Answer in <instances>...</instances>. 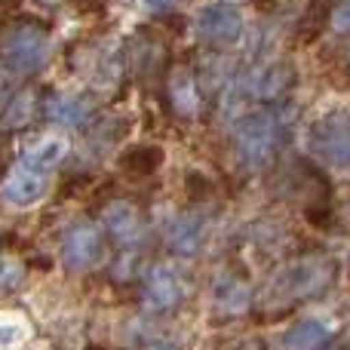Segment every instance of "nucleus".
I'll return each instance as SVG.
<instances>
[{
    "mask_svg": "<svg viewBox=\"0 0 350 350\" xmlns=\"http://www.w3.org/2000/svg\"><path fill=\"white\" fill-rule=\"evenodd\" d=\"M347 265H350V258H347Z\"/></svg>",
    "mask_w": 350,
    "mask_h": 350,
    "instance_id": "obj_23",
    "label": "nucleus"
},
{
    "mask_svg": "<svg viewBox=\"0 0 350 350\" xmlns=\"http://www.w3.org/2000/svg\"><path fill=\"white\" fill-rule=\"evenodd\" d=\"M335 338V329L326 326L323 320H298L295 326L286 329L283 335V350H326Z\"/></svg>",
    "mask_w": 350,
    "mask_h": 350,
    "instance_id": "obj_13",
    "label": "nucleus"
},
{
    "mask_svg": "<svg viewBox=\"0 0 350 350\" xmlns=\"http://www.w3.org/2000/svg\"><path fill=\"white\" fill-rule=\"evenodd\" d=\"M105 224H108L111 237L117 240V246L123 249H135L145 240V224H142V215L133 203L126 200H117L105 209Z\"/></svg>",
    "mask_w": 350,
    "mask_h": 350,
    "instance_id": "obj_10",
    "label": "nucleus"
},
{
    "mask_svg": "<svg viewBox=\"0 0 350 350\" xmlns=\"http://www.w3.org/2000/svg\"><path fill=\"white\" fill-rule=\"evenodd\" d=\"M295 71L286 62H267V65L255 68V74L249 77V92L255 102H277L283 92H289Z\"/></svg>",
    "mask_w": 350,
    "mask_h": 350,
    "instance_id": "obj_12",
    "label": "nucleus"
},
{
    "mask_svg": "<svg viewBox=\"0 0 350 350\" xmlns=\"http://www.w3.org/2000/svg\"><path fill=\"white\" fill-rule=\"evenodd\" d=\"M308 151L320 166L350 175V108H329L310 123Z\"/></svg>",
    "mask_w": 350,
    "mask_h": 350,
    "instance_id": "obj_4",
    "label": "nucleus"
},
{
    "mask_svg": "<svg viewBox=\"0 0 350 350\" xmlns=\"http://www.w3.org/2000/svg\"><path fill=\"white\" fill-rule=\"evenodd\" d=\"M68 157V145L62 139H43L31 145L22 157L16 160L12 172L3 181V200L16 209H28V206L40 203L49 191L53 172Z\"/></svg>",
    "mask_w": 350,
    "mask_h": 350,
    "instance_id": "obj_2",
    "label": "nucleus"
},
{
    "mask_svg": "<svg viewBox=\"0 0 350 350\" xmlns=\"http://www.w3.org/2000/svg\"><path fill=\"white\" fill-rule=\"evenodd\" d=\"M151 10H157V12H163V10H172L175 3H181V0H145Z\"/></svg>",
    "mask_w": 350,
    "mask_h": 350,
    "instance_id": "obj_21",
    "label": "nucleus"
},
{
    "mask_svg": "<svg viewBox=\"0 0 350 350\" xmlns=\"http://www.w3.org/2000/svg\"><path fill=\"white\" fill-rule=\"evenodd\" d=\"M166 92H170V105L178 117H197L200 111V92L197 80L187 68H175L166 80Z\"/></svg>",
    "mask_w": 350,
    "mask_h": 350,
    "instance_id": "obj_14",
    "label": "nucleus"
},
{
    "mask_svg": "<svg viewBox=\"0 0 350 350\" xmlns=\"http://www.w3.org/2000/svg\"><path fill=\"white\" fill-rule=\"evenodd\" d=\"M151 350H181L178 345H172V341H157V345H154Z\"/></svg>",
    "mask_w": 350,
    "mask_h": 350,
    "instance_id": "obj_22",
    "label": "nucleus"
},
{
    "mask_svg": "<svg viewBox=\"0 0 350 350\" xmlns=\"http://www.w3.org/2000/svg\"><path fill=\"white\" fill-rule=\"evenodd\" d=\"M3 65L10 74H18V77H31L37 74L49 59V34L43 25L37 22H16L3 37Z\"/></svg>",
    "mask_w": 350,
    "mask_h": 350,
    "instance_id": "obj_5",
    "label": "nucleus"
},
{
    "mask_svg": "<svg viewBox=\"0 0 350 350\" xmlns=\"http://www.w3.org/2000/svg\"><path fill=\"white\" fill-rule=\"evenodd\" d=\"M28 320L18 314H0V350H18L28 341Z\"/></svg>",
    "mask_w": 350,
    "mask_h": 350,
    "instance_id": "obj_17",
    "label": "nucleus"
},
{
    "mask_svg": "<svg viewBox=\"0 0 350 350\" xmlns=\"http://www.w3.org/2000/svg\"><path fill=\"white\" fill-rule=\"evenodd\" d=\"M280 145H283V117L277 108L252 111L240 117L234 126V151L237 163L246 172H258L273 163Z\"/></svg>",
    "mask_w": 350,
    "mask_h": 350,
    "instance_id": "obj_3",
    "label": "nucleus"
},
{
    "mask_svg": "<svg viewBox=\"0 0 350 350\" xmlns=\"http://www.w3.org/2000/svg\"><path fill=\"white\" fill-rule=\"evenodd\" d=\"M92 105L90 96H77V92H55L43 102V114L49 117L53 123H62L68 129H80L83 123L92 120Z\"/></svg>",
    "mask_w": 350,
    "mask_h": 350,
    "instance_id": "obj_11",
    "label": "nucleus"
},
{
    "mask_svg": "<svg viewBox=\"0 0 350 350\" xmlns=\"http://www.w3.org/2000/svg\"><path fill=\"white\" fill-rule=\"evenodd\" d=\"M163 157H166L163 148L157 145H133L120 157V170L133 175V178H148V175H154L163 166Z\"/></svg>",
    "mask_w": 350,
    "mask_h": 350,
    "instance_id": "obj_16",
    "label": "nucleus"
},
{
    "mask_svg": "<svg viewBox=\"0 0 350 350\" xmlns=\"http://www.w3.org/2000/svg\"><path fill=\"white\" fill-rule=\"evenodd\" d=\"M25 280V265L12 255H0V295L16 292L18 283Z\"/></svg>",
    "mask_w": 350,
    "mask_h": 350,
    "instance_id": "obj_18",
    "label": "nucleus"
},
{
    "mask_svg": "<svg viewBox=\"0 0 350 350\" xmlns=\"http://www.w3.org/2000/svg\"><path fill=\"white\" fill-rule=\"evenodd\" d=\"M193 28H197L200 40L212 43V46H230V43H237L243 37V12L240 6L224 3V0L206 3L197 12Z\"/></svg>",
    "mask_w": 350,
    "mask_h": 350,
    "instance_id": "obj_6",
    "label": "nucleus"
},
{
    "mask_svg": "<svg viewBox=\"0 0 350 350\" xmlns=\"http://www.w3.org/2000/svg\"><path fill=\"white\" fill-rule=\"evenodd\" d=\"M62 258H65L68 271H96L105 261V240L98 234V228H92L86 221L74 224L65 234V243H62Z\"/></svg>",
    "mask_w": 350,
    "mask_h": 350,
    "instance_id": "obj_7",
    "label": "nucleus"
},
{
    "mask_svg": "<svg viewBox=\"0 0 350 350\" xmlns=\"http://www.w3.org/2000/svg\"><path fill=\"white\" fill-rule=\"evenodd\" d=\"M329 22L338 34H350V0H335L332 12H329Z\"/></svg>",
    "mask_w": 350,
    "mask_h": 350,
    "instance_id": "obj_20",
    "label": "nucleus"
},
{
    "mask_svg": "<svg viewBox=\"0 0 350 350\" xmlns=\"http://www.w3.org/2000/svg\"><path fill=\"white\" fill-rule=\"evenodd\" d=\"M170 243L178 255H197L206 243V218H200L197 212H187L181 215L178 221L172 224V234H170Z\"/></svg>",
    "mask_w": 350,
    "mask_h": 350,
    "instance_id": "obj_15",
    "label": "nucleus"
},
{
    "mask_svg": "<svg viewBox=\"0 0 350 350\" xmlns=\"http://www.w3.org/2000/svg\"><path fill=\"white\" fill-rule=\"evenodd\" d=\"M310 3H314V0H258L261 10L271 12V16H277V18L304 16V12L310 10Z\"/></svg>",
    "mask_w": 350,
    "mask_h": 350,
    "instance_id": "obj_19",
    "label": "nucleus"
},
{
    "mask_svg": "<svg viewBox=\"0 0 350 350\" xmlns=\"http://www.w3.org/2000/svg\"><path fill=\"white\" fill-rule=\"evenodd\" d=\"M345 350H350V347H345Z\"/></svg>",
    "mask_w": 350,
    "mask_h": 350,
    "instance_id": "obj_24",
    "label": "nucleus"
},
{
    "mask_svg": "<svg viewBox=\"0 0 350 350\" xmlns=\"http://www.w3.org/2000/svg\"><path fill=\"white\" fill-rule=\"evenodd\" d=\"M145 298L148 308L154 310H172L185 298V280H181L175 265H154L145 280Z\"/></svg>",
    "mask_w": 350,
    "mask_h": 350,
    "instance_id": "obj_8",
    "label": "nucleus"
},
{
    "mask_svg": "<svg viewBox=\"0 0 350 350\" xmlns=\"http://www.w3.org/2000/svg\"><path fill=\"white\" fill-rule=\"evenodd\" d=\"M338 280V265L335 258H329L326 252H308L292 258L289 265H283L277 273H273L271 286H267L265 304L267 308H295L301 301H310V298L329 292Z\"/></svg>",
    "mask_w": 350,
    "mask_h": 350,
    "instance_id": "obj_1",
    "label": "nucleus"
},
{
    "mask_svg": "<svg viewBox=\"0 0 350 350\" xmlns=\"http://www.w3.org/2000/svg\"><path fill=\"white\" fill-rule=\"evenodd\" d=\"M212 298L224 314H243L252 301V286L237 267H221L218 277L212 280Z\"/></svg>",
    "mask_w": 350,
    "mask_h": 350,
    "instance_id": "obj_9",
    "label": "nucleus"
}]
</instances>
